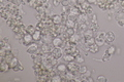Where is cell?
I'll return each mask as SVG.
<instances>
[{
    "label": "cell",
    "mask_w": 124,
    "mask_h": 82,
    "mask_svg": "<svg viewBox=\"0 0 124 82\" xmlns=\"http://www.w3.org/2000/svg\"><path fill=\"white\" fill-rule=\"evenodd\" d=\"M51 81H53V82H61V81H63V77H62L60 74H56V75H54L51 78Z\"/></svg>",
    "instance_id": "cell-20"
},
{
    "label": "cell",
    "mask_w": 124,
    "mask_h": 82,
    "mask_svg": "<svg viewBox=\"0 0 124 82\" xmlns=\"http://www.w3.org/2000/svg\"><path fill=\"white\" fill-rule=\"evenodd\" d=\"M37 80L38 81H41V82H44V81H51V77H50L49 75H39V76H37Z\"/></svg>",
    "instance_id": "cell-19"
},
{
    "label": "cell",
    "mask_w": 124,
    "mask_h": 82,
    "mask_svg": "<svg viewBox=\"0 0 124 82\" xmlns=\"http://www.w3.org/2000/svg\"><path fill=\"white\" fill-rule=\"evenodd\" d=\"M76 62H77L78 64H83V63H84V57H81L80 54H79L78 57H76Z\"/></svg>",
    "instance_id": "cell-27"
},
{
    "label": "cell",
    "mask_w": 124,
    "mask_h": 82,
    "mask_svg": "<svg viewBox=\"0 0 124 82\" xmlns=\"http://www.w3.org/2000/svg\"><path fill=\"white\" fill-rule=\"evenodd\" d=\"M38 48H39V45H38L36 42H32L31 44H29L27 46V52L30 53V54H34L37 52Z\"/></svg>",
    "instance_id": "cell-6"
},
{
    "label": "cell",
    "mask_w": 124,
    "mask_h": 82,
    "mask_svg": "<svg viewBox=\"0 0 124 82\" xmlns=\"http://www.w3.org/2000/svg\"><path fill=\"white\" fill-rule=\"evenodd\" d=\"M66 33L69 35V36H71V35H73L76 33V31H75V29H73V28H67Z\"/></svg>",
    "instance_id": "cell-28"
},
{
    "label": "cell",
    "mask_w": 124,
    "mask_h": 82,
    "mask_svg": "<svg viewBox=\"0 0 124 82\" xmlns=\"http://www.w3.org/2000/svg\"><path fill=\"white\" fill-rule=\"evenodd\" d=\"M65 25H66L67 28H73L77 26V21L76 19H67L66 22H65Z\"/></svg>",
    "instance_id": "cell-13"
},
{
    "label": "cell",
    "mask_w": 124,
    "mask_h": 82,
    "mask_svg": "<svg viewBox=\"0 0 124 82\" xmlns=\"http://www.w3.org/2000/svg\"><path fill=\"white\" fill-rule=\"evenodd\" d=\"M83 37L85 39H88V38H92V37H94V31L91 30L90 28H88L85 32L83 33Z\"/></svg>",
    "instance_id": "cell-12"
},
{
    "label": "cell",
    "mask_w": 124,
    "mask_h": 82,
    "mask_svg": "<svg viewBox=\"0 0 124 82\" xmlns=\"http://www.w3.org/2000/svg\"><path fill=\"white\" fill-rule=\"evenodd\" d=\"M36 31V28L34 27L33 25H28V26H26V32L27 33H29V34H33L34 32Z\"/></svg>",
    "instance_id": "cell-21"
},
{
    "label": "cell",
    "mask_w": 124,
    "mask_h": 82,
    "mask_svg": "<svg viewBox=\"0 0 124 82\" xmlns=\"http://www.w3.org/2000/svg\"><path fill=\"white\" fill-rule=\"evenodd\" d=\"M56 69H57V71H58V74H60L61 76H64L65 74H66V72L68 71V70H67V66L64 65V64L57 65L56 66Z\"/></svg>",
    "instance_id": "cell-7"
},
{
    "label": "cell",
    "mask_w": 124,
    "mask_h": 82,
    "mask_svg": "<svg viewBox=\"0 0 124 82\" xmlns=\"http://www.w3.org/2000/svg\"><path fill=\"white\" fill-rule=\"evenodd\" d=\"M33 41H34V40H33V36H32V34L26 33V34L24 35V37H23L22 41L20 42V43H21V44H23V45H25V46H28L29 44L32 43Z\"/></svg>",
    "instance_id": "cell-4"
},
{
    "label": "cell",
    "mask_w": 124,
    "mask_h": 82,
    "mask_svg": "<svg viewBox=\"0 0 124 82\" xmlns=\"http://www.w3.org/2000/svg\"><path fill=\"white\" fill-rule=\"evenodd\" d=\"M86 81H88V82H93V79H92L91 77H88L87 79H86Z\"/></svg>",
    "instance_id": "cell-35"
},
{
    "label": "cell",
    "mask_w": 124,
    "mask_h": 82,
    "mask_svg": "<svg viewBox=\"0 0 124 82\" xmlns=\"http://www.w3.org/2000/svg\"><path fill=\"white\" fill-rule=\"evenodd\" d=\"M116 1L118 2V4H122V3L124 2V0H116Z\"/></svg>",
    "instance_id": "cell-36"
},
{
    "label": "cell",
    "mask_w": 124,
    "mask_h": 82,
    "mask_svg": "<svg viewBox=\"0 0 124 82\" xmlns=\"http://www.w3.org/2000/svg\"><path fill=\"white\" fill-rule=\"evenodd\" d=\"M89 28H90L91 30H93L94 32H96V31L98 30V24H94V23H90L89 24Z\"/></svg>",
    "instance_id": "cell-26"
},
{
    "label": "cell",
    "mask_w": 124,
    "mask_h": 82,
    "mask_svg": "<svg viewBox=\"0 0 124 82\" xmlns=\"http://www.w3.org/2000/svg\"><path fill=\"white\" fill-rule=\"evenodd\" d=\"M85 43H86L88 46L91 45L93 43H95V38L92 37V38H88V39H85Z\"/></svg>",
    "instance_id": "cell-25"
},
{
    "label": "cell",
    "mask_w": 124,
    "mask_h": 82,
    "mask_svg": "<svg viewBox=\"0 0 124 82\" xmlns=\"http://www.w3.org/2000/svg\"><path fill=\"white\" fill-rule=\"evenodd\" d=\"M87 2H89L90 4H92V3H96V0H86Z\"/></svg>",
    "instance_id": "cell-34"
},
{
    "label": "cell",
    "mask_w": 124,
    "mask_h": 82,
    "mask_svg": "<svg viewBox=\"0 0 124 82\" xmlns=\"http://www.w3.org/2000/svg\"><path fill=\"white\" fill-rule=\"evenodd\" d=\"M97 81L98 82H106L107 81V78L103 77V76H98L97 77Z\"/></svg>",
    "instance_id": "cell-31"
},
{
    "label": "cell",
    "mask_w": 124,
    "mask_h": 82,
    "mask_svg": "<svg viewBox=\"0 0 124 82\" xmlns=\"http://www.w3.org/2000/svg\"><path fill=\"white\" fill-rule=\"evenodd\" d=\"M62 48H57V47H54L51 51V54L54 58H57V60H59L60 57H62Z\"/></svg>",
    "instance_id": "cell-9"
},
{
    "label": "cell",
    "mask_w": 124,
    "mask_h": 82,
    "mask_svg": "<svg viewBox=\"0 0 124 82\" xmlns=\"http://www.w3.org/2000/svg\"><path fill=\"white\" fill-rule=\"evenodd\" d=\"M79 67H80V66L78 65L77 63H75V61H73V62H70V63H68V65H67V70H68V71H70V72H72L76 76H80L81 74H80V72H79Z\"/></svg>",
    "instance_id": "cell-3"
},
{
    "label": "cell",
    "mask_w": 124,
    "mask_h": 82,
    "mask_svg": "<svg viewBox=\"0 0 124 82\" xmlns=\"http://www.w3.org/2000/svg\"><path fill=\"white\" fill-rule=\"evenodd\" d=\"M111 57V54H108V51H106V53H104V56H103V61H108V58H110Z\"/></svg>",
    "instance_id": "cell-32"
},
{
    "label": "cell",
    "mask_w": 124,
    "mask_h": 82,
    "mask_svg": "<svg viewBox=\"0 0 124 82\" xmlns=\"http://www.w3.org/2000/svg\"><path fill=\"white\" fill-rule=\"evenodd\" d=\"M25 34H26V33H25ZM25 34H24V33H15V38L17 39L18 41H20V42H21Z\"/></svg>",
    "instance_id": "cell-23"
},
{
    "label": "cell",
    "mask_w": 124,
    "mask_h": 82,
    "mask_svg": "<svg viewBox=\"0 0 124 82\" xmlns=\"http://www.w3.org/2000/svg\"><path fill=\"white\" fill-rule=\"evenodd\" d=\"M115 40V35L112 31H108V32H106V43L111 44L112 42Z\"/></svg>",
    "instance_id": "cell-10"
},
{
    "label": "cell",
    "mask_w": 124,
    "mask_h": 82,
    "mask_svg": "<svg viewBox=\"0 0 124 82\" xmlns=\"http://www.w3.org/2000/svg\"><path fill=\"white\" fill-rule=\"evenodd\" d=\"M66 30H67V27L66 25L64 24H61V25H58V28H57V33L58 34H63V33H66Z\"/></svg>",
    "instance_id": "cell-16"
},
{
    "label": "cell",
    "mask_w": 124,
    "mask_h": 82,
    "mask_svg": "<svg viewBox=\"0 0 124 82\" xmlns=\"http://www.w3.org/2000/svg\"><path fill=\"white\" fill-rule=\"evenodd\" d=\"M63 60L65 62H67V63H70V62L76 61V57H73L71 53H65L64 56H63Z\"/></svg>",
    "instance_id": "cell-17"
},
{
    "label": "cell",
    "mask_w": 124,
    "mask_h": 82,
    "mask_svg": "<svg viewBox=\"0 0 124 82\" xmlns=\"http://www.w3.org/2000/svg\"><path fill=\"white\" fill-rule=\"evenodd\" d=\"M52 44L54 45V47H57V48H63L64 47V45H65V41H63L62 39L59 37V36H57L53 39V41H52Z\"/></svg>",
    "instance_id": "cell-5"
},
{
    "label": "cell",
    "mask_w": 124,
    "mask_h": 82,
    "mask_svg": "<svg viewBox=\"0 0 124 82\" xmlns=\"http://www.w3.org/2000/svg\"><path fill=\"white\" fill-rule=\"evenodd\" d=\"M9 69H10L9 63H7V62H5V61L1 62V65H0V71L1 72H7Z\"/></svg>",
    "instance_id": "cell-11"
},
{
    "label": "cell",
    "mask_w": 124,
    "mask_h": 82,
    "mask_svg": "<svg viewBox=\"0 0 124 82\" xmlns=\"http://www.w3.org/2000/svg\"><path fill=\"white\" fill-rule=\"evenodd\" d=\"M98 49H99V46L96 43H93L91 45H89V51H90L91 53H96L98 51Z\"/></svg>",
    "instance_id": "cell-18"
},
{
    "label": "cell",
    "mask_w": 124,
    "mask_h": 82,
    "mask_svg": "<svg viewBox=\"0 0 124 82\" xmlns=\"http://www.w3.org/2000/svg\"><path fill=\"white\" fill-rule=\"evenodd\" d=\"M89 19H90V23H94V24H97V15L96 14H91L89 15Z\"/></svg>",
    "instance_id": "cell-24"
},
{
    "label": "cell",
    "mask_w": 124,
    "mask_h": 82,
    "mask_svg": "<svg viewBox=\"0 0 124 82\" xmlns=\"http://www.w3.org/2000/svg\"><path fill=\"white\" fill-rule=\"evenodd\" d=\"M32 36H33V40H34V41H40L41 38H42V34H41L40 31L36 30L35 32L32 34Z\"/></svg>",
    "instance_id": "cell-15"
},
{
    "label": "cell",
    "mask_w": 124,
    "mask_h": 82,
    "mask_svg": "<svg viewBox=\"0 0 124 82\" xmlns=\"http://www.w3.org/2000/svg\"><path fill=\"white\" fill-rule=\"evenodd\" d=\"M85 1H86V0H78V3H79V4H82V3Z\"/></svg>",
    "instance_id": "cell-37"
},
{
    "label": "cell",
    "mask_w": 124,
    "mask_h": 82,
    "mask_svg": "<svg viewBox=\"0 0 124 82\" xmlns=\"http://www.w3.org/2000/svg\"><path fill=\"white\" fill-rule=\"evenodd\" d=\"M107 51H108V54H111V56H112V54H114V53H115L116 48L114 47V46H111V47L108 48V49L107 50Z\"/></svg>",
    "instance_id": "cell-29"
},
{
    "label": "cell",
    "mask_w": 124,
    "mask_h": 82,
    "mask_svg": "<svg viewBox=\"0 0 124 82\" xmlns=\"http://www.w3.org/2000/svg\"><path fill=\"white\" fill-rule=\"evenodd\" d=\"M42 41L45 42V43H52L54 37L52 36L51 34H46V35H42Z\"/></svg>",
    "instance_id": "cell-14"
},
{
    "label": "cell",
    "mask_w": 124,
    "mask_h": 82,
    "mask_svg": "<svg viewBox=\"0 0 124 82\" xmlns=\"http://www.w3.org/2000/svg\"><path fill=\"white\" fill-rule=\"evenodd\" d=\"M19 63H20V62H19V61H18V58L15 57L13 58V60L10 61V63H9V65H10V68H11V69L16 68V67H17V66L19 65Z\"/></svg>",
    "instance_id": "cell-22"
},
{
    "label": "cell",
    "mask_w": 124,
    "mask_h": 82,
    "mask_svg": "<svg viewBox=\"0 0 124 82\" xmlns=\"http://www.w3.org/2000/svg\"><path fill=\"white\" fill-rule=\"evenodd\" d=\"M53 23L55 25H61V24H64L65 25V23H64V19L63 18H62V15L61 14H54L53 17Z\"/></svg>",
    "instance_id": "cell-8"
},
{
    "label": "cell",
    "mask_w": 124,
    "mask_h": 82,
    "mask_svg": "<svg viewBox=\"0 0 124 82\" xmlns=\"http://www.w3.org/2000/svg\"><path fill=\"white\" fill-rule=\"evenodd\" d=\"M116 19H117L119 26L124 27V8L121 6V8H119L116 13Z\"/></svg>",
    "instance_id": "cell-2"
},
{
    "label": "cell",
    "mask_w": 124,
    "mask_h": 82,
    "mask_svg": "<svg viewBox=\"0 0 124 82\" xmlns=\"http://www.w3.org/2000/svg\"><path fill=\"white\" fill-rule=\"evenodd\" d=\"M60 4H61V2L59 1V0H53V5L54 6H58Z\"/></svg>",
    "instance_id": "cell-33"
},
{
    "label": "cell",
    "mask_w": 124,
    "mask_h": 82,
    "mask_svg": "<svg viewBox=\"0 0 124 82\" xmlns=\"http://www.w3.org/2000/svg\"><path fill=\"white\" fill-rule=\"evenodd\" d=\"M79 72H80V74H83L85 72H87V68L85 67V66H80L79 67Z\"/></svg>",
    "instance_id": "cell-30"
},
{
    "label": "cell",
    "mask_w": 124,
    "mask_h": 82,
    "mask_svg": "<svg viewBox=\"0 0 124 82\" xmlns=\"http://www.w3.org/2000/svg\"><path fill=\"white\" fill-rule=\"evenodd\" d=\"M94 38H95V43L98 46H102L106 43V32H97Z\"/></svg>",
    "instance_id": "cell-1"
}]
</instances>
